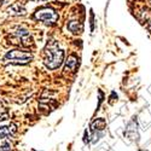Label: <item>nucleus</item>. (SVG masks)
Masks as SVG:
<instances>
[{
    "mask_svg": "<svg viewBox=\"0 0 151 151\" xmlns=\"http://www.w3.org/2000/svg\"><path fill=\"white\" fill-rule=\"evenodd\" d=\"M44 53H45L44 63L46 68L51 70L59 68L62 65V63L64 62V51L62 48H59L58 44L55 40L47 42Z\"/></svg>",
    "mask_w": 151,
    "mask_h": 151,
    "instance_id": "1",
    "label": "nucleus"
},
{
    "mask_svg": "<svg viewBox=\"0 0 151 151\" xmlns=\"http://www.w3.org/2000/svg\"><path fill=\"white\" fill-rule=\"evenodd\" d=\"M34 58L33 53L28 50H23V48H15L9 51L5 57L4 60L6 63H11V64H27V63L32 62Z\"/></svg>",
    "mask_w": 151,
    "mask_h": 151,
    "instance_id": "2",
    "label": "nucleus"
},
{
    "mask_svg": "<svg viewBox=\"0 0 151 151\" xmlns=\"http://www.w3.org/2000/svg\"><path fill=\"white\" fill-rule=\"evenodd\" d=\"M34 18L39 22H42L44 24H46L48 27H53L57 24L59 16L55 9L48 7V6H44V7H40L35 11Z\"/></svg>",
    "mask_w": 151,
    "mask_h": 151,
    "instance_id": "3",
    "label": "nucleus"
},
{
    "mask_svg": "<svg viewBox=\"0 0 151 151\" xmlns=\"http://www.w3.org/2000/svg\"><path fill=\"white\" fill-rule=\"evenodd\" d=\"M12 42L21 47H29L33 45V37L26 28H18L11 34Z\"/></svg>",
    "mask_w": 151,
    "mask_h": 151,
    "instance_id": "4",
    "label": "nucleus"
},
{
    "mask_svg": "<svg viewBox=\"0 0 151 151\" xmlns=\"http://www.w3.org/2000/svg\"><path fill=\"white\" fill-rule=\"evenodd\" d=\"M79 68V58L75 55H70L68 57V59L65 60V67H64V71L67 73H75Z\"/></svg>",
    "mask_w": 151,
    "mask_h": 151,
    "instance_id": "5",
    "label": "nucleus"
},
{
    "mask_svg": "<svg viewBox=\"0 0 151 151\" xmlns=\"http://www.w3.org/2000/svg\"><path fill=\"white\" fill-rule=\"evenodd\" d=\"M7 12H9V15H11V16H24L27 11H26V7H24L22 4L17 3V4L11 5L7 9Z\"/></svg>",
    "mask_w": 151,
    "mask_h": 151,
    "instance_id": "6",
    "label": "nucleus"
},
{
    "mask_svg": "<svg viewBox=\"0 0 151 151\" xmlns=\"http://www.w3.org/2000/svg\"><path fill=\"white\" fill-rule=\"evenodd\" d=\"M16 132H17V128H16V124L14 123H11L9 126H3V127H0V139L12 137Z\"/></svg>",
    "mask_w": 151,
    "mask_h": 151,
    "instance_id": "7",
    "label": "nucleus"
},
{
    "mask_svg": "<svg viewBox=\"0 0 151 151\" xmlns=\"http://www.w3.org/2000/svg\"><path fill=\"white\" fill-rule=\"evenodd\" d=\"M106 127V122L104 119H97L91 123V131L93 133H98V132H102L104 128Z\"/></svg>",
    "mask_w": 151,
    "mask_h": 151,
    "instance_id": "8",
    "label": "nucleus"
},
{
    "mask_svg": "<svg viewBox=\"0 0 151 151\" xmlns=\"http://www.w3.org/2000/svg\"><path fill=\"white\" fill-rule=\"evenodd\" d=\"M68 29L71 32V33H74V34H78V33H81V30H82V24L80 23V22H78V21H70L69 23H68Z\"/></svg>",
    "mask_w": 151,
    "mask_h": 151,
    "instance_id": "9",
    "label": "nucleus"
},
{
    "mask_svg": "<svg viewBox=\"0 0 151 151\" xmlns=\"http://www.w3.org/2000/svg\"><path fill=\"white\" fill-rule=\"evenodd\" d=\"M0 151H11V144L6 138L0 139Z\"/></svg>",
    "mask_w": 151,
    "mask_h": 151,
    "instance_id": "10",
    "label": "nucleus"
},
{
    "mask_svg": "<svg viewBox=\"0 0 151 151\" xmlns=\"http://www.w3.org/2000/svg\"><path fill=\"white\" fill-rule=\"evenodd\" d=\"M91 26H92V30H93V14H91Z\"/></svg>",
    "mask_w": 151,
    "mask_h": 151,
    "instance_id": "11",
    "label": "nucleus"
},
{
    "mask_svg": "<svg viewBox=\"0 0 151 151\" xmlns=\"http://www.w3.org/2000/svg\"><path fill=\"white\" fill-rule=\"evenodd\" d=\"M32 1H47V0H32Z\"/></svg>",
    "mask_w": 151,
    "mask_h": 151,
    "instance_id": "12",
    "label": "nucleus"
},
{
    "mask_svg": "<svg viewBox=\"0 0 151 151\" xmlns=\"http://www.w3.org/2000/svg\"><path fill=\"white\" fill-rule=\"evenodd\" d=\"M3 3H4V0H0V6L3 5Z\"/></svg>",
    "mask_w": 151,
    "mask_h": 151,
    "instance_id": "13",
    "label": "nucleus"
},
{
    "mask_svg": "<svg viewBox=\"0 0 151 151\" xmlns=\"http://www.w3.org/2000/svg\"><path fill=\"white\" fill-rule=\"evenodd\" d=\"M150 3H151V0H150Z\"/></svg>",
    "mask_w": 151,
    "mask_h": 151,
    "instance_id": "14",
    "label": "nucleus"
}]
</instances>
